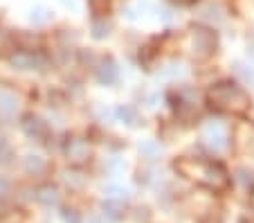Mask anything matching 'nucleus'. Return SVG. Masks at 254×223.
<instances>
[{
  "label": "nucleus",
  "mask_w": 254,
  "mask_h": 223,
  "mask_svg": "<svg viewBox=\"0 0 254 223\" xmlns=\"http://www.w3.org/2000/svg\"><path fill=\"white\" fill-rule=\"evenodd\" d=\"M173 169L180 176L189 180H196V183L205 185L209 189H225L230 185V176L227 169L221 162L214 160H193V158H180V160L173 162Z\"/></svg>",
  "instance_id": "obj_1"
},
{
  "label": "nucleus",
  "mask_w": 254,
  "mask_h": 223,
  "mask_svg": "<svg viewBox=\"0 0 254 223\" xmlns=\"http://www.w3.org/2000/svg\"><path fill=\"white\" fill-rule=\"evenodd\" d=\"M207 102L211 108L225 113H245L250 108V95L239 86L236 81H218L209 88L207 92Z\"/></svg>",
  "instance_id": "obj_2"
},
{
  "label": "nucleus",
  "mask_w": 254,
  "mask_h": 223,
  "mask_svg": "<svg viewBox=\"0 0 254 223\" xmlns=\"http://www.w3.org/2000/svg\"><path fill=\"white\" fill-rule=\"evenodd\" d=\"M189 43H191L193 57L207 59L218 48V34L211 27H205V25H191L189 27Z\"/></svg>",
  "instance_id": "obj_3"
},
{
  "label": "nucleus",
  "mask_w": 254,
  "mask_h": 223,
  "mask_svg": "<svg viewBox=\"0 0 254 223\" xmlns=\"http://www.w3.org/2000/svg\"><path fill=\"white\" fill-rule=\"evenodd\" d=\"M202 136H205L207 145H209L214 151H223V149H227V145H230V131H227V126L218 120L207 122Z\"/></svg>",
  "instance_id": "obj_4"
},
{
  "label": "nucleus",
  "mask_w": 254,
  "mask_h": 223,
  "mask_svg": "<svg viewBox=\"0 0 254 223\" xmlns=\"http://www.w3.org/2000/svg\"><path fill=\"white\" fill-rule=\"evenodd\" d=\"M234 145L239 151L254 155V122H239L234 129Z\"/></svg>",
  "instance_id": "obj_5"
},
{
  "label": "nucleus",
  "mask_w": 254,
  "mask_h": 223,
  "mask_svg": "<svg viewBox=\"0 0 254 223\" xmlns=\"http://www.w3.org/2000/svg\"><path fill=\"white\" fill-rule=\"evenodd\" d=\"M36 201H39L41 205H45V208H57L59 201H61V194H59L57 187L45 185V187H41L39 192H36Z\"/></svg>",
  "instance_id": "obj_6"
},
{
  "label": "nucleus",
  "mask_w": 254,
  "mask_h": 223,
  "mask_svg": "<svg viewBox=\"0 0 254 223\" xmlns=\"http://www.w3.org/2000/svg\"><path fill=\"white\" fill-rule=\"evenodd\" d=\"M97 77H99L101 83H106V86H111V83H117V79H120V73H117V66L113 59H106L104 63H101L99 73H97Z\"/></svg>",
  "instance_id": "obj_7"
},
{
  "label": "nucleus",
  "mask_w": 254,
  "mask_h": 223,
  "mask_svg": "<svg viewBox=\"0 0 254 223\" xmlns=\"http://www.w3.org/2000/svg\"><path fill=\"white\" fill-rule=\"evenodd\" d=\"M139 153H142L144 158H149V160H160L162 153H164V149H162L160 142L149 140V142H142V145H139Z\"/></svg>",
  "instance_id": "obj_8"
},
{
  "label": "nucleus",
  "mask_w": 254,
  "mask_h": 223,
  "mask_svg": "<svg viewBox=\"0 0 254 223\" xmlns=\"http://www.w3.org/2000/svg\"><path fill=\"white\" fill-rule=\"evenodd\" d=\"M104 194H106V201H117V203H126V201H128V189L120 187V185H108V187H104Z\"/></svg>",
  "instance_id": "obj_9"
},
{
  "label": "nucleus",
  "mask_w": 254,
  "mask_h": 223,
  "mask_svg": "<svg viewBox=\"0 0 254 223\" xmlns=\"http://www.w3.org/2000/svg\"><path fill=\"white\" fill-rule=\"evenodd\" d=\"M124 205L126 203H117V201H104V203H101L104 217H108V219H122V217H124Z\"/></svg>",
  "instance_id": "obj_10"
},
{
  "label": "nucleus",
  "mask_w": 254,
  "mask_h": 223,
  "mask_svg": "<svg viewBox=\"0 0 254 223\" xmlns=\"http://www.w3.org/2000/svg\"><path fill=\"white\" fill-rule=\"evenodd\" d=\"M67 155H70L72 160H86L88 155V145L83 140H74L70 142V147H67Z\"/></svg>",
  "instance_id": "obj_11"
},
{
  "label": "nucleus",
  "mask_w": 254,
  "mask_h": 223,
  "mask_svg": "<svg viewBox=\"0 0 254 223\" xmlns=\"http://www.w3.org/2000/svg\"><path fill=\"white\" fill-rule=\"evenodd\" d=\"M117 115H120L128 126H137L139 124V115H137V111H135L133 106H120L117 108Z\"/></svg>",
  "instance_id": "obj_12"
},
{
  "label": "nucleus",
  "mask_w": 254,
  "mask_h": 223,
  "mask_svg": "<svg viewBox=\"0 0 254 223\" xmlns=\"http://www.w3.org/2000/svg\"><path fill=\"white\" fill-rule=\"evenodd\" d=\"M25 169H27L29 174H41V171L45 169V160L41 155H29L27 160H25Z\"/></svg>",
  "instance_id": "obj_13"
},
{
  "label": "nucleus",
  "mask_w": 254,
  "mask_h": 223,
  "mask_svg": "<svg viewBox=\"0 0 254 223\" xmlns=\"http://www.w3.org/2000/svg\"><path fill=\"white\" fill-rule=\"evenodd\" d=\"M29 20L36 25H43V23H50L52 20V11L45 9V7H36V9H32V16H29Z\"/></svg>",
  "instance_id": "obj_14"
},
{
  "label": "nucleus",
  "mask_w": 254,
  "mask_h": 223,
  "mask_svg": "<svg viewBox=\"0 0 254 223\" xmlns=\"http://www.w3.org/2000/svg\"><path fill=\"white\" fill-rule=\"evenodd\" d=\"M236 180H239V183L243 185L245 189L254 192V171H250V169H239V171H236Z\"/></svg>",
  "instance_id": "obj_15"
},
{
  "label": "nucleus",
  "mask_w": 254,
  "mask_h": 223,
  "mask_svg": "<svg viewBox=\"0 0 254 223\" xmlns=\"http://www.w3.org/2000/svg\"><path fill=\"white\" fill-rule=\"evenodd\" d=\"M0 108L11 115V113L16 111V99L11 97V95H7V92H2V95H0Z\"/></svg>",
  "instance_id": "obj_16"
},
{
  "label": "nucleus",
  "mask_w": 254,
  "mask_h": 223,
  "mask_svg": "<svg viewBox=\"0 0 254 223\" xmlns=\"http://www.w3.org/2000/svg\"><path fill=\"white\" fill-rule=\"evenodd\" d=\"M92 36H95V39L108 36V23H106V20H95V23H92Z\"/></svg>",
  "instance_id": "obj_17"
},
{
  "label": "nucleus",
  "mask_w": 254,
  "mask_h": 223,
  "mask_svg": "<svg viewBox=\"0 0 254 223\" xmlns=\"http://www.w3.org/2000/svg\"><path fill=\"white\" fill-rule=\"evenodd\" d=\"M61 217L65 223H81V214H79L77 210H63Z\"/></svg>",
  "instance_id": "obj_18"
},
{
  "label": "nucleus",
  "mask_w": 254,
  "mask_h": 223,
  "mask_svg": "<svg viewBox=\"0 0 254 223\" xmlns=\"http://www.w3.org/2000/svg\"><path fill=\"white\" fill-rule=\"evenodd\" d=\"M135 219H137V221H144V223H149L151 221V210L149 208H137L135 210Z\"/></svg>",
  "instance_id": "obj_19"
},
{
  "label": "nucleus",
  "mask_w": 254,
  "mask_h": 223,
  "mask_svg": "<svg viewBox=\"0 0 254 223\" xmlns=\"http://www.w3.org/2000/svg\"><path fill=\"white\" fill-rule=\"evenodd\" d=\"M63 7H67V9H77L79 7V0H61Z\"/></svg>",
  "instance_id": "obj_20"
},
{
  "label": "nucleus",
  "mask_w": 254,
  "mask_h": 223,
  "mask_svg": "<svg viewBox=\"0 0 254 223\" xmlns=\"http://www.w3.org/2000/svg\"><path fill=\"white\" fill-rule=\"evenodd\" d=\"M88 223H111V221H106V217H92Z\"/></svg>",
  "instance_id": "obj_21"
},
{
  "label": "nucleus",
  "mask_w": 254,
  "mask_h": 223,
  "mask_svg": "<svg viewBox=\"0 0 254 223\" xmlns=\"http://www.w3.org/2000/svg\"><path fill=\"white\" fill-rule=\"evenodd\" d=\"M171 2H178V5H193L198 0H171Z\"/></svg>",
  "instance_id": "obj_22"
},
{
  "label": "nucleus",
  "mask_w": 254,
  "mask_h": 223,
  "mask_svg": "<svg viewBox=\"0 0 254 223\" xmlns=\"http://www.w3.org/2000/svg\"><path fill=\"white\" fill-rule=\"evenodd\" d=\"M252 203H254V199H252Z\"/></svg>",
  "instance_id": "obj_23"
}]
</instances>
